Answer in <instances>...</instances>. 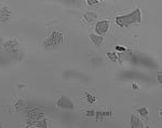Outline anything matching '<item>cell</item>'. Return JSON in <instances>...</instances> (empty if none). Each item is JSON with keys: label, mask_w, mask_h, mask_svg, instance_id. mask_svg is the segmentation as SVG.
<instances>
[{"label": "cell", "mask_w": 162, "mask_h": 128, "mask_svg": "<svg viewBox=\"0 0 162 128\" xmlns=\"http://www.w3.org/2000/svg\"><path fill=\"white\" fill-rule=\"evenodd\" d=\"M109 21H101L98 23L96 24L95 26V31L98 36H104L107 31H108V28H109Z\"/></svg>", "instance_id": "3957f363"}, {"label": "cell", "mask_w": 162, "mask_h": 128, "mask_svg": "<svg viewBox=\"0 0 162 128\" xmlns=\"http://www.w3.org/2000/svg\"><path fill=\"white\" fill-rule=\"evenodd\" d=\"M99 0H86V2L90 4V6H93V4H97Z\"/></svg>", "instance_id": "9a60e30c"}, {"label": "cell", "mask_w": 162, "mask_h": 128, "mask_svg": "<svg viewBox=\"0 0 162 128\" xmlns=\"http://www.w3.org/2000/svg\"><path fill=\"white\" fill-rule=\"evenodd\" d=\"M106 56H107L108 59L111 60V62H116L117 59H118V57H117L116 54H115V53H111V52H108L107 54H106Z\"/></svg>", "instance_id": "7c38bea8"}, {"label": "cell", "mask_w": 162, "mask_h": 128, "mask_svg": "<svg viewBox=\"0 0 162 128\" xmlns=\"http://www.w3.org/2000/svg\"><path fill=\"white\" fill-rule=\"evenodd\" d=\"M116 50L117 51H120V52H124V51H126L124 47H122V46H116Z\"/></svg>", "instance_id": "2e32d148"}, {"label": "cell", "mask_w": 162, "mask_h": 128, "mask_svg": "<svg viewBox=\"0 0 162 128\" xmlns=\"http://www.w3.org/2000/svg\"><path fill=\"white\" fill-rule=\"evenodd\" d=\"M131 127L135 128V127H144V125L141 123V120L138 117H136L135 115L131 116Z\"/></svg>", "instance_id": "ba28073f"}, {"label": "cell", "mask_w": 162, "mask_h": 128, "mask_svg": "<svg viewBox=\"0 0 162 128\" xmlns=\"http://www.w3.org/2000/svg\"><path fill=\"white\" fill-rule=\"evenodd\" d=\"M137 111L139 112V114L143 115V116H145V117L148 115V109L147 108H139Z\"/></svg>", "instance_id": "4fadbf2b"}, {"label": "cell", "mask_w": 162, "mask_h": 128, "mask_svg": "<svg viewBox=\"0 0 162 128\" xmlns=\"http://www.w3.org/2000/svg\"><path fill=\"white\" fill-rule=\"evenodd\" d=\"M158 80H159V82H161V73H159V76H158Z\"/></svg>", "instance_id": "e0dca14e"}, {"label": "cell", "mask_w": 162, "mask_h": 128, "mask_svg": "<svg viewBox=\"0 0 162 128\" xmlns=\"http://www.w3.org/2000/svg\"><path fill=\"white\" fill-rule=\"evenodd\" d=\"M90 39L92 41L94 44L96 45H99V44H102L103 41H104V38L102 36H97V35H94V33H91L90 35Z\"/></svg>", "instance_id": "52a82bcc"}, {"label": "cell", "mask_w": 162, "mask_h": 128, "mask_svg": "<svg viewBox=\"0 0 162 128\" xmlns=\"http://www.w3.org/2000/svg\"><path fill=\"white\" fill-rule=\"evenodd\" d=\"M63 41V35L61 31H55L53 33L51 36L48 38V40L46 41V46H53V45H57L62 43Z\"/></svg>", "instance_id": "7a4b0ae2"}, {"label": "cell", "mask_w": 162, "mask_h": 128, "mask_svg": "<svg viewBox=\"0 0 162 128\" xmlns=\"http://www.w3.org/2000/svg\"><path fill=\"white\" fill-rule=\"evenodd\" d=\"M17 50H19V42L16 40L12 39L4 43V51H6V52L14 53L16 52Z\"/></svg>", "instance_id": "5b68a950"}, {"label": "cell", "mask_w": 162, "mask_h": 128, "mask_svg": "<svg viewBox=\"0 0 162 128\" xmlns=\"http://www.w3.org/2000/svg\"><path fill=\"white\" fill-rule=\"evenodd\" d=\"M0 15H1V20L4 21V22L9 20V17H10V11H9V9L7 7H4L1 9V11H0Z\"/></svg>", "instance_id": "9c48e42d"}, {"label": "cell", "mask_w": 162, "mask_h": 128, "mask_svg": "<svg viewBox=\"0 0 162 128\" xmlns=\"http://www.w3.org/2000/svg\"><path fill=\"white\" fill-rule=\"evenodd\" d=\"M111 114H113V112H111V110H108V111H106V112H104V111H97V112H95V117H96V120L98 122H101L103 120V117H110L111 116Z\"/></svg>", "instance_id": "8992f818"}, {"label": "cell", "mask_w": 162, "mask_h": 128, "mask_svg": "<svg viewBox=\"0 0 162 128\" xmlns=\"http://www.w3.org/2000/svg\"><path fill=\"white\" fill-rule=\"evenodd\" d=\"M84 18H86V21L88 22V23H93L94 21H95L96 18V14L92 13V12H88V13L84 14Z\"/></svg>", "instance_id": "30bf717a"}, {"label": "cell", "mask_w": 162, "mask_h": 128, "mask_svg": "<svg viewBox=\"0 0 162 128\" xmlns=\"http://www.w3.org/2000/svg\"><path fill=\"white\" fill-rule=\"evenodd\" d=\"M86 100H88L89 103H93V102L96 100L95 96L91 95V94H89V93H86Z\"/></svg>", "instance_id": "8fae6325"}, {"label": "cell", "mask_w": 162, "mask_h": 128, "mask_svg": "<svg viewBox=\"0 0 162 128\" xmlns=\"http://www.w3.org/2000/svg\"><path fill=\"white\" fill-rule=\"evenodd\" d=\"M57 107H61L63 109H69V110H74V103L68 97L66 96H62L59 101H57Z\"/></svg>", "instance_id": "277c9868"}, {"label": "cell", "mask_w": 162, "mask_h": 128, "mask_svg": "<svg viewBox=\"0 0 162 128\" xmlns=\"http://www.w3.org/2000/svg\"><path fill=\"white\" fill-rule=\"evenodd\" d=\"M86 112L88 116H95V111H93V110H86Z\"/></svg>", "instance_id": "5bb4252c"}, {"label": "cell", "mask_w": 162, "mask_h": 128, "mask_svg": "<svg viewBox=\"0 0 162 128\" xmlns=\"http://www.w3.org/2000/svg\"><path fill=\"white\" fill-rule=\"evenodd\" d=\"M141 21H142V13L139 9H136L132 13L126 15H120L116 17V23L120 27H128L132 24L141 23Z\"/></svg>", "instance_id": "6da1fadb"}]
</instances>
